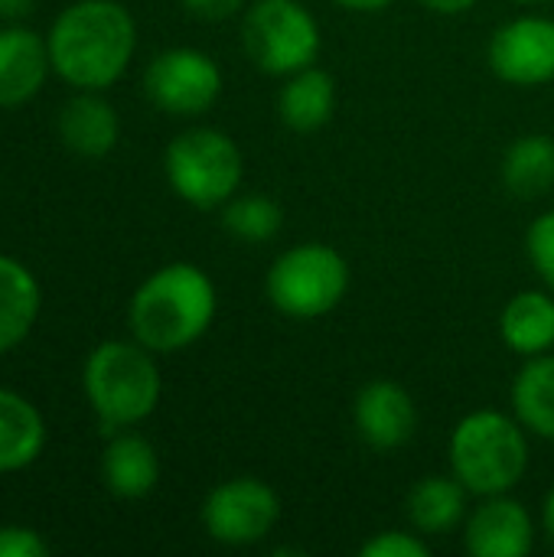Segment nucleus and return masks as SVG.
Here are the masks:
<instances>
[{"label":"nucleus","mask_w":554,"mask_h":557,"mask_svg":"<svg viewBox=\"0 0 554 557\" xmlns=\"http://www.w3.org/2000/svg\"><path fill=\"white\" fill-rule=\"evenodd\" d=\"M52 72L78 91L111 88L137 49V23L118 0H75L65 7L49 36Z\"/></svg>","instance_id":"nucleus-1"},{"label":"nucleus","mask_w":554,"mask_h":557,"mask_svg":"<svg viewBox=\"0 0 554 557\" xmlns=\"http://www.w3.org/2000/svg\"><path fill=\"white\" fill-rule=\"evenodd\" d=\"M219 310L212 277L189 261L157 268L131 297L127 326L140 346L157 356L183 352L199 343Z\"/></svg>","instance_id":"nucleus-2"},{"label":"nucleus","mask_w":554,"mask_h":557,"mask_svg":"<svg viewBox=\"0 0 554 557\" xmlns=\"http://www.w3.org/2000/svg\"><path fill=\"white\" fill-rule=\"evenodd\" d=\"M447 460L451 473L470 490V496L483 499L513 493L529 473V431L516 414L496 408L470 411L451 431Z\"/></svg>","instance_id":"nucleus-3"},{"label":"nucleus","mask_w":554,"mask_h":557,"mask_svg":"<svg viewBox=\"0 0 554 557\" xmlns=\"http://www.w3.org/2000/svg\"><path fill=\"white\" fill-rule=\"evenodd\" d=\"M157 352L137 339H104L82 369L85 398L108 434L147 421L163 395Z\"/></svg>","instance_id":"nucleus-4"},{"label":"nucleus","mask_w":554,"mask_h":557,"mask_svg":"<svg viewBox=\"0 0 554 557\" xmlns=\"http://www.w3.org/2000/svg\"><path fill=\"white\" fill-rule=\"evenodd\" d=\"M170 189L196 209H222L245 180L242 147L219 127H189L163 150Z\"/></svg>","instance_id":"nucleus-5"},{"label":"nucleus","mask_w":554,"mask_h":557,"mask_svg":"<svg viewBox=\"0 0 554 557\" xmlns=\"http://www.w3.org/2000/svg\"><path fill=\"white\" fill-rule=\"evenodd\" d=\"M349 290V261L327 242H300L281 251L268 274L264 294L271 307L291 320H317L333 313Z\"/></svg>","instance_id":"nucleus-6"},{"label":"nucleus","mask_w":554,"mask_h":557,"mask_svg":"<svg viewBox=\"0 0 554 557\" xmlns=\"http://www.w3.org/2000/svg\"><path fill=\"white\" fill-rule=\"evenodd\" d=\"M242 46L258 72L287 78L317 62L323 33L300 0H255L242 16Z\"/></svg>","instance_id":"nucleus-7"},{"label":"nucleus","mask_w":554,"mask_h":557,"mask_svg":"<svg viewBox=\"0 0 554 557\" xmlns=\"http://www.w3.org/2000/svg\"><path fill=\"white\" fill-rule=\"evenodd\" d=\"M199 519L212 542L229 548H248L274 532L281 519V499L258 476H232L209 490Z\"/></svg>","instance_id":"nucleus-8"},{"label":"nucleus","mask_w":554,"mask_h":557,"mask_svg":"<svg viewBox=\"0 0 554 557\" xmlns=\"http://www.w3.org/2000/svg\"><path fill=\"white\" fill-rule=\"evenodd\" d=\"M144 91L153 108L173 117H199L222 95V69L209 52L176 46L150 59L144 72Z\"/></svg>","instance_id":"nucleus-9"},{"label":"nucleus","mask_w":554,"mask_h":557,"mask_svg":"<svg viewBox=\"0 0 554 557\" xmlns=\"http://www.w3.org/2000/svg\"><path fill=\"white\" fill-rule=\"evenodd\" d=\"M487 62L496 78L516 88H539L554 82V20L522 13L496 26L487 46Z\"/></svg>","instance_id":"nucleus-10"},{"label":"nucleus","mask_w":554,"mask_h":557,"mask_svg":"<svg viewBox=\"0 0 554 557\" xmlns=\"http://www.w3.org/2000/svg\"><path fill=\"white\" fill-rule=\"evenodd\" d=\"M460 532L464 548L473 557H526L535 548V519L509 493L483 496Z\"/></svg>","instance_id":"nucleus-11"},{"label":"nucleus","mask_w":554,"mask_h":557,"mask_svg":"<svg viewBox=\"0 0 554 557\" xmlns=\"http://www.w3.org/2000/svg\"><path fill=\"white\" fill-rule=\"evenodd\" d=\"M353 424L366 447L402 450L418 431V405L411 392L392 379H376L353 401Z\"/></svg>","instance_id":"nucleus-12"},{"label":"nucleus","mask_w":554,"mask_h":557,"mask_svg":"<svg viewBox=\"0 0 554 557\" xmlns=\"http://www.w3.org/2000/svg\"><path fill=\"white\" fill-rule=\"evenodd\" d=\"M49 46L26 26L0 29V108L29 101L49 75Z\"/></svg>","instance_id":"nucleus-13"},{"label":"nucleus","mask_w":554,"mask_h":557,"mask_svg":"<svg viewBox=\"0 0 554 557\" xmlns=\"http://www.w3.org/2000/svg\"><path fill=\"white\" fill-rule=\"evenodd\" d=\"M59 137L78 157L88 160L108 157L121 137V121L114 104L104 101L98 91H78L59 111Z\"/></svg>","instance_id":"nucleus-14"},{"label":"nucleus","mask_w":554,"mask_h":557,"mask_svg":"<svg viewBox=\"0 0 554 557\" xmlns=\"http://www.w3.org/2000/svg\"><path fill=\"white\" fill-rule=\"evenodd\" d=\"M408 525L421 532L424 539H441L457 529H464L470 516V490L451 473V476H424L411 486L408 503Z\"/></svg>","instance_id":"nucleus-15"},{"label":"nucleus","mask_w":554,"mask_h":557,"mask_svg":"<svg viewBox=\"0 0 554 557\" xmlns=\"http://www.w3.org/2000/svg\"><path fill=\"white\" fill-rule=\"evenodd\" d=\"M336 101H340L336 78L313 62L284 78L278 91V117L284 127L297 134H313L330 124Z\"/></svg>","instance_id":"nucleus-16"},{"label":"nucleus","mask_w":554,"mask_h":557,"mask_svg":"<svg viewBox=\"0 0 554 557\" xmlns=\"http://www.w3.org/2000/svg\"><path fill=\"white\" fill-rule=\"evenodd\" d=\"M101 476L118 499H144L160 483V457L147 437L114 431L101 457Z\"/></svg>","instance_id":"nucleus-17"},{"label":"nucleus","mask_w":554,"mask_h":557,"mask_svg":"<svg viewBox=\"0 0 554 557\" xmlns=\"http://www.w3.org/2000/svg\"><path fill=\"white\" fill-rule=\"evenodd\" d=\"M503 343L522 356L535 359L554 349V294L545 290H519L506 300L500 313Z\"/></svg>","instance_id":"nucleus-18"},{"label":"nucleus","mask_w":554,"mask_h":557,"mask_svg":"<svg viewBox=\"0 0 554 557\" xmlns=\"http://www.w3.org/2000/svg\"><path fill=\"white\" fill-rule=\"evenodd\" d=\"M39 307L42 294L33 271L16 258L0 255V356L16 349L29 336Z\"/></svg>","instance_id":"nucleus-19"},{"label":"nucleus","mask_w":554,"mask_h":557,"mask_svg":"<svg viewBox=\"0 0 554 557\" xmlns=\"http://www.w3.org/2000/svg\"><path fill=\"white\" fill-rule=\"evenodd\" d=\"M46 444V421L36 405L10 388H0V473L29 467Z\"/></svg>","instance_id":"nucleus-20"},{"label":"nucleus","mask_w":554,"mask_h":557,"mask_svg":"<svg viewBox=\"0 0 554 557\" xmlns=\"http://www.w3.org/2000/svg\"><path fill=\"white\" fill-rule=\"evenodd\" d=\"M509 401L513 414L529 434L554 441V352L522 362L513 379Z\"/></svg>","instance_id":"nucleus-21"},{"label":"nucleus","mask_w":554,"mask_h":557,"mask_svg":"<svg viewBox=\"0 0 554 557\" xmlns=\"http://www.w3.org/2000/svg\"><path fill=\"white\" fill-rule=\"evenodd\" d=\"M503 183L516 199H539L554 186V137H516L503 157Z\"/></svg>","instance_id":"nucleus-22"},{"label":"nucleus","mask_w":554,"mask_h":557,"mask_svg":"<svg viewBox=\"0 0 554 557\" xmlns=\"http://www.w3.org/2000/svg\"><path fill=\"white\" fill-rule=\"evenodd\" d=\"M222 228L245 245H261L278 238L284 228V209L271 196H232L222 206Z\"/></svg>","instance_id":"nucleus-23"},{"label":"nucleus","mask_w":554,"mask_h":557,"mask_svg":"<svg viewBox=\"0 0 554 557\" xmlns=\"http://www.w3.org/2000/svg\"><path fill=\"white\" fill-rule=\"evenodd\" d=\"M526 255H529L535 274L542 277V284L554 294V209L532 219V225L526 232Z\"/></svg>","instance_id":"nucleus-24"},{"label":"nucleus","mask_w":554,"mask_h":557,"mask_svg":"<svg viewBox=\"0 0 554 557\" xmlns=\"http://www.w3.org/2000/svg\"><path fill=\"white\" fill-rule=\"evenodd\" d=\"M359 555L362 557H428L431 555V545H428V539H424L421 532H415V529H408V532H395V529H389V532H379V535H372L369 542H362Z\"/></svg>","instance_id":"nucleus-25"},{"label":"nucleus","mask_w":554,"mask_h":557,"mask_svg":"<svg viewBox=\"0 0 554 557\" xmlns=\"http://www.w3.org/2000/svg\"><path fill=\"white\" fill-rule=\"evenodd\" d=\"M49 545L26 525H0V557H46Z\"/></svg>","instance_id":"nucleus-26"},{"label":"nucleus","mask_w":554,"mask_h":557,"mask_svg":"<svg viewBox=\"0 0 554 557\" xmlns=\"http://www.w3.org/2000/svg\"><path fill=\"white\" fill-rule=\"evenodd\" d=\"M193 16H199V20H212V23H219V20H229V16H235L238 10H245L248 7V0H180Z\"/></svg>","instance_id":"nucleus-27"},{"label":"nucleus","mask_w":554,"mask_h":557,"mask_svg":"<svg viewBox=\"0 0 554 557\" xmlns=\"http://www.w3.org/2000/svg\"><path fill=\"white\" fill-rule=\"evenodd\" d=\"M418 3L441 16H460V13L473 10V3H480V0H418Z\"/></svg>","instance_id":"nucleus-28"},{"label":"nucleus","mask_w":554,"mask_h":557,"mask_svg":"<svg viewBox=\"0 0 554 557\" xmlns=\"http://www.w3.org/2000/svg\"><path fill=\"white\" fill-rule=\"evenodd\" d=\"M333 3L343 7V10H349V13H382L395 0H333Z\"/></svg>","instance_id":"nucleus-29"},{"label":"nucleus","mask_w":554,"mask_h":557,"mask_svg":"<svg viewBox=\"0 0 554 557\" xmlns=\"http://www.w3.org/2000/svg\"><path fill=\"white\" fill-rule=\"evenodd\" d=\"M33 10V0H0V16L7 20H20Z\"/></svg>","instance_id":"nucleus-30"},{"label":"nucleus","mask_w":554,"mask_h":557,"mask_svg":"<svg viewBox=\"0 0 554 557\" xmlns=\"http://www.w3.org/2000/svg\"><path fill=\"white\" fill-rule=\"evenodd\" d=\"M542 532L554 545V486L545 493V503H542Z\"/></svg>","instance_id":"nucleus-31"},{"label":"nucleus","mask_w":554,"mask_h":557,"mask_svg":"<svg viewBox=\"0 0 554 557\" xmlns=\"http://www.w3.org/2000/svg\"><path fill=\"white\" fill-rule=\"evenodd\" d=\"M513 3H545V0H513Z\"/></svg>","instance_id":"nucleus-32"}]
</instances>
